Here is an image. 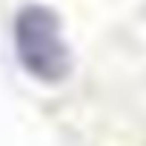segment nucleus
<instances>
[{
  "label": "nucleus",
  "instance_id": "f257e3e1",
  "mask_svg": "<svg viewBox=\"0 0 146 146\" xmlns=\"http://www.w3.org/2000/svg\"><path fill=\"white\" fill-rule=\"evenodd\" d=\"M15 46L23 69L43 83H60L72 69V54L63 37L60 17L49 6L32 3L17 12Z\"/></svg>",
  "mask_w": 146,
  "mask_h": 146
}]
</instances>
